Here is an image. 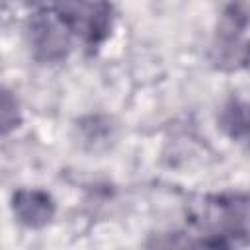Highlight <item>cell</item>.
Returning <instances> with one entry per match:
<instances>
[{"instance_id":"obj_2","label":"cell","mask_w":250,"mask_h":250,"mask_svg":"<svg viewBox=\"0 0 250 250\" xmlns=\"http://www.w3.org/2000/svg\"><path fill=\"white\" fill-rule=\"evenodd\" d=\"M57 12L70 33L78 35L88 45H96L107 35L111 8L105 4H64L57 6Z\"/></svg>"},{"instance_id":"obj_1","label":"cell","mask_w":250,"mask_h":250,"mask_svg":"<svg viewBox=\"0 0 250 250\" xmlns=\"http://www.w3.org/2000/svg\"><path fill=\"white\" fill-rule=\"evenodd\" d=\"M29 43L37 59L61 61L70 47V29L59 16L57 8L43 10L29 20Z\"/></svg>"},{"instance_id":"obj_3","label":"cell","mask_w":250,"mask_h":250,"mask_svg":"<svg viewBox=\"0 0 250 250\" xmlns=\"http://www.w3.org/2000/svg\"><path fill=\"white\" fill-rule=\"evenodd\" d=\"M14 213L20 223L27 227H43L55 215V203L49 193L41 189H20L12 201Z\"/></svg>"}]
</instances>
